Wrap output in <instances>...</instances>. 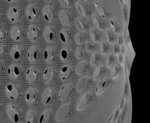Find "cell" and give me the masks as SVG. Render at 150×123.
<instances>
[{
	"label": "cell",
	"instance_id": "obj_1",
	"mask_svg": "<svg viewBox=\"0 0 150 123\" xmlns=\"http://www.w3.org/2000/svg\"><path fill=\"white\" fill-rule=\"evenodd\" d=\"M6 111L10 119L14 123H20L22 121V112L15 105L9 104L6 106Z\"/></svg>",
	"mask_w": 150,
	"mask_h": 123
},
{
	"label": "cell",
	"instance_id": "obj_2",
	"mask_svg": "<svg viewBox=\"0 0 150 123\" xmlns=\"http://www.w3.org/2000/svg\"><path fill=\"white\" fill-rule=\"evenodd\" d=\"M72 111V106L70 104L63 105L57 111L55 119L57 122H62L66 119L70 115Z\"/></svg>",
	"mask_w": 150,
	"mask_h": 123
},
{
	"label": "cell",
	"instance_id": "obj_3",
	"mask_svg": "<svg viewBox=\"0 0 150 123\" xmlns=\"http://www.w3.org/2000/svg\"><path fill=\"white\" fill-rule=\"evenodd\" d=\"M5 94L6 96L12 100H16L21 95L20 88L14 84H8L5 87Z\"/></svg>",
	"mask_w": 150,
	"mask_h": 123
},
{
	"label": "cell",
	"instance_id": "obj_4",
	"mask_svg": "<svg viewBox=\"0 0 150 123\" xmlns=\"http://www.w3.org/2000/svg\"><path fill=\"white\" fill-rule=\"evenodd\" d=\"M94 95L91 92L84 93L78 100L76 105V109L78 111H81L87 106H88L93 101Z\"/></svg>",
	"mask_w": 150,
	"mask_h": 123
},
{
	"label": "cell",
	"instance_id": "obj_5",
	"mask_svg": "<svg viewBox=\"0 0 150 123\" xmlns=\"http://www.w3.org/2000/svg\"><path fill=\"white\" fill-rule=\"evenodd\" d=\"M74 92V87L73 85L67 84L64 85L59 90V97L60 100L64 101L67 100L72 95Z\"/></svg>",
	"mask_w": 150,
	"mask_h": 123
},
{
	"label": "cell",
	"instance_id": "obj_6",
	"mask_svg": "<svg viewBox=\"0 0 150 123\" xmlns=\"http://www.w3.org/2000/svg\"><path fill=\"white\" fill-rule=\"evenodd\" d=\"M56 93L52 88H47L45 90L42 95V101L44 105H49L52 104L55 98Z\"/></svg>",
	"mask_w": 150,
	"mask_h": 123
},
{
	"label": "cell",
	"instance_id": "obj_7",
	"mask_svg": "<svg viewBox=\"0 0 150 123\" xmlns=\"http://www.w3.org/2000/svg\"><path fill=\"white\" fill-rule=\"evenodd\" d=\"M7 73L10 78L17 79L21 76L22 70L19 65L16 64H12L9 66L7 70Z\"/></svg>",
	"mask_w": 150,
	"mask_h": 123
},
{
	"label": "cell",
	"instance_id": "obj_8",
	"mask_svg": "<svg viewBox=\"0 0 150 123\" xmlns=\"http://www.w3.org/2000/svg\"><path fill=\"white\" fill-rule=\"evenodd\" d=\"M26 77L30 83H35L39 79L40 72L35 67H30L26 71Z\"/></svg>",
	"mask_w": 150,
	"mask_h": 123
},
{
	"label": "cell",
	"instance_id": "obj_9",
	"mask_svg": "<svg viewBox=\"0 0 150 123\" xmlns=\"http://www.w3.org/2000/svg\"><path fill=\"white\" fill-rule=\"evenodd\" d=\"M21 17V12L20 10L15 7H11L7 12V18L9 21L12 22H17Z\"/></svg>",
	"mask_w": 150,
	"mask_h": 123
},
{
	"label": "cell",
	"instance_id": "obj_10",
	"mask_svg": "<svg viewBox=\"0 0 150 123\" xmlns=\"http://www.w3.org/2000/svg\"><path fill=\"white\" fill-rule=\"evenodd\" d=\"M38 93L33 88H29L25 94V100L26 102L29 105L34 104L38 100Z\"/></svg>",
	"mask_w": 150,
	"mask_h": 123
},
{
	"label": "cell",
	"instance_id": "obj_11",
	"mask_svg": "<svg viewBox=\"0 0 150 123\" xmlns=\"http://www.w3.org/2000/svg\"><path fill=\"white\" fill-rule=\"evenodd\" d=\"M43 15L45 19L49 22H53L55 19L56 12L54 9L51 6H45L43 10Z\"/></svg>",
	"mask_w": 150,
	"mask_h": 123
},
{
	"label": "cell",
	"instance_id": "obj_12",
	"mask_svg": "<svg viewBox=\"0 0 150 123\" xmlns=\"http://www.w3.org/2000/svg\"><path fill=\"white\" fill-rule=\"evenodd\" d=\"M92 80L88 76L83 77L80 79L77 84V90L79 92H81L87 88H88L91 84Z\"/></svg>",
	"mask_w": 150,
	"mask_h": 123
},
{
	"label": "cell",
	"instance_id": "obj_13",
	"mask_svg": "<svg viewBox=\"0 0 150 123\" xmlns=\"http://www.w3.org/2000/svg\"><path fill=\"white\" fill-rule=\"evenodd\" d=\"M56 71L50 67L47 68L43 73V79L47 84H51L56 78Z\"/></svg>",
	"mask_w": 150,
	"mask_h": 123
},
{
	"label": "cell",
	"instance_id": "obj_14",
	"mask_svg": "<svg viewBox=\"0 0 150 123\" xmlns=\"http://www.w3.org/2000/svg\"><path fill=\"white\" fill-rule=\"evenodd\" d=\"M44 59L45 61L48 63H52L54 62L56 59V50L52 47H47L44 52L43 54Z\"/></svg>",
	"mask_w": 150,
	"mask_h": 123
},
{
	"label": "cell",
	"instance_id": "obj_15",
	"mask_svg": "<svg viewBox=\"0 0 150 123\" xmlns=\"http://www.w3.org/2000/svg\"><path fill=\"white\" fill-rule=\"evenodd\" d=\"M26 15L29 20H34L39 16V10L36 6L30 5L26 9Z\"/></svg>",
	"mask_w": 150,
	"mask_h": 123
},
{
	"label": "cell",
	"instance_id": "obj_16",
	"mask_svg": "<svg viewBox=\"0 0 150 123\" xmlns=\"http://www.w3.org/2000/svg\"><path fill=\"white\" fill-rule=\"evenodd\" d=\"M40 56V52L39 49L35 46H31L28 51V57L31 62L38 61Z\"/></svg>",
	"mask_w": 150,
	"mask_h": 123
},
{
	"label": "cell",
	"instance_id": "obj_17",
	"mask_svg": "<svg viewBox=\"0 0 150 123\" xmlns=\"http://www.w3.org/2000/svg\"><path fill=\"white\" fill-rule=\"evenodd\" d=\"M73 74V69L69 66H63L60 71V77L62 80L66 81L70 79Z\"/></svg>",
	"mask_w": 150,
	"mask_h": 123
},
{
	"label": "cell",
	"instance_id": "obj_18",
	"mask_svg": "<svg viewBox=\"0 0 150 123\" xmlns=\"http://www.w3.org/2000/svg\"><path fill=\"white\" fill-rule=\"evenodd\" d=\"M28 36L29 39L32 41H36L40 37V32L39 29L35 26H30L28 30Z\"/></svg>",
	"mask_w": 150,
	"mask_h": 123
},
{
	"label": "cell",
	"instance_id": "obj_19",
	"mask_svg": "<svg viewBox=\"0 0 150 123\" xmlns=\"http://www.w3.org/2000/svg\"><path fill=\"white\" fill-rule=\"evenodd\" d=\"M23 54V49L19 45L13 46L11 50V56L15 60H18L22 58Z\"/></svg>",
	"mask_w": 150,
	"mask_h": 123
},
{
	"label": "cell",
	"instance_id": "obj_20",
	"mask_svg": "<svg viewBox=\"0 0 150 123\" xmlns=\"http://www.w3.org/2000/svg\"><path fill=\"white\" fill-rule=\"evenodd\" d=\"M111 84V80L105 78L101 80L97 85L96 88V93L97 94L103 93Z\"/></svg>",
	"mask_w": 150,
	"mask_h": 123
},
{
	"label": "cell",
	"instance_id": "obj_21",
	"mask_svg": "<svg viewBox=\"0 0 150 123\" xmlns=\"http://www.w3.org/2000/svg\"><path fill=\"white\" fill-rule=\"evenodd\" d=\"M95 7L100 13V15L104 18H107L110 16V13L106 7L100 1H95Z\"/></svg>",
	"mask_w": 150,
	"mask_h": 123
},
{
	"label": "cell",
	"instance_id": "obj_22",
	"mask_svg": "<svg viewBox=\"0 0 150 123\" xmlns=\"http://www.w3.org/2000/svg\"><path fill=\"white\" fill-rule=\"evenodd\" d=\"M10 35L13 40L15 41H19L22 40L23 37V30L20 27L15 26L11 30Z\"/></svg>",
	"mask_w": 150,
	"mask_h": 123
},
{
	"label": "cell",
	"instance_id": "obj_23",
	"mask_svg": "<svg viewBox=\"0 0 150 123\" xmlns=\"http://www.w3.org/2000/svg\"><path fill=\"white\" fill-rule=\"evenodd\" d=\"M59 18L61 22L64 25H70L72 23V18L70 13L64 10L59 13Z\"/></svg>",
	"mask_w": 150,
	"mask_h": 123
},
{
	"label": "cell",
	"instance_id": "obj_24",
	"mask_svg": "<svg viewBox=\"0 0 150 123\" xmlns=\"http://www.w3.org/2000/svg\"><path fill=\"white\" fill-rule=\"evenodd\" d=\"M44 37L47 42H53L56 37L55 29L51 26H47L44 30Z\"/></svg>",
	"mask_w": 150,
	"mask_h": 123
},
{
	"label": "cell",
	"instance_id": "obj_25",
	"mask_svg": "<svg viewBox=\"0 0 150 123\" xmlns=\"http://www.w3.org/2000/svg\"><path fill=\"white\" fill-rule=\"evenodd\" d=\"M76 8L79 13L84 17H87L90 15V8L84 4L80 1L76 3Z\"/></svg>",
	"mask_w": 150,
	"mask_h": 123
},
{
	"label": "cell",
	"instance_id": "obj_26",
	"mask_svg": "<svg viewBox=\"0 0 150 123\" xmlns=\"http://www.w3.org/2000/svg\"><path fill=\"white\" fill-rule=\"evenodd\" d=\"M88 69V64L85 61L79 62L76 66V72L79 75L84 74Z\"/></svg>",
	"mask_w": 150,
	"mask_h": 123
},
{
	"label": "cell",
	"instance_id": "obj_27",
	"mask_svg": "<svg viewBox=\"0 0 150 123\" xmlns=\"http://www.w3.org/2000/svg\"><path fill=\"white\" fill-rule=\"evenodd\" d=\"M59 36L60 38V40L65 43H69L71 40L72 37L71 33L70 31L67 29H63L60 32Z\"/></svg>",
	"mask_w": 150,
	"mask_h": 123
},
{
	"label": "cell",
	"instance_id": "obj_28",
	"mask_svg": "<svg viewBox=\"0 0 150 123\" xmlns=\"http://www.w3.org/2000/svg\"><path fill=\"white\" fill-rule=\"evenodd\" d=\"M26 123H38V117L36 112L33 110H29L26 114Z\"/></svg>",
	"mask_w": 150,
	"mask_h": 123
},
{
	"label": "cell",
	"instance_id": "obj_29",
	"mask_svg": "<svg viewBox=\"0 0 150 123\" xmlns=\"http://www.w3.org/2000/svg\"><path fill=\"white\" fill-rule=\"evenodd\" d=\"M52 116V112L47 110L45 111L41 115L39 123H49Z\"/></svg>",
	"mask_w": 150,
	"mask_h": 123
},
{
	"label": "cell",
	"instance_id": "obj_30",
	"mask_svg": "<svg viewBox=\"0 0 150 123\" xmlns=\"http://www.w3.org/2000/svg\"><path fill=\"white\" fill-rule=\"evenodd\" d=\"M75 23L77 29L80 31H86L88 28V25L86 21L82 18H77L76 20Z\"/></svg>",
	"mask_w": 150,
	"mask_h": 123
},
{
	"label": "cell",
	"instance_id": "obj_31",
	"mask_svg": "<svg viewBox=\"0 0 150 123\" xmlns=\"http://www.w3.org/2000/svg\"><path fill=\"white\" fill-rule=\"evenodd\" d=\"M60 57L64 61L70 60L72 57V51L69 48H63L60 52Z\"/></svg>",
	"mask_w": 150,
	"mask_h": 123
},
{
	"label": "cell",
	"instance_id": "obj_32",
	"mask_svg": "<svg viewBox=\"0 0 150 123\" xmlns=\"http://www.w3.org/2000/svg\"><path fill=\"white\" fill-rule=\"evenodd\" d=\"M105 67L103 66H98L93 73V78L94 80H98L105 73Z\"/></svg>",
	"mask_w": 150,
	"mask_h": 123
},
{
	"label": "cell",
	"instance_id": "obj_33",
	"mask_svg": "<svg viewBox=\"0 0 150 123\" xmlns=\"http://www.w3.org/2000/svg\"><path fill=\"white\" fill-rule=\"evenodd\" d=\"M93 21L96 26L100 30H102L104 28L105 24L103 22V20L97 15H94L93 16Z\"/></svg>",
	"mask_w": 150,
	"mask_h": 123
},
{
	"label": "cell",
	"instance_id": "obj_34",
	"mask_svg": "<svg viewBox=\"0 0 150 123\" xmlns=\"http://www.w3.org/2000/svg\"><path fill=\"white\" fill-rule=\"evenodd\" d=\"M91 38L93 42H97L100 39V35L98 31L94 29H92L90 31Z\"/></svg>",
	"mask_w": 150,
	"mask_h": 123
},
{
	"label": "cell",
	"instance_id": "obj_35",
	"mask_svg": "<svg viewBox=\"0 0 150 123\" xmlns=\"http://www.w3.org/2000/svg\"><path fill=\"white\" fill-rule=\"evenodd\" d=\"M121 67L120 65H118V64L115 65L111 70V77L112 78H115L120 74V73L121 72Z\"/></svg>",
	"mask_w": 150,
	"mask_h": 123
},
{
	"label": "cell",
	"instance_id": "obj_36",
	"mask_svg": "<svg viewBox=\"0 0 150 123\" xmlns=\"http://www.w3.org/2000/svg\"><path fill=\"white\" fill-rule=\"evenodd\" d=\"M110 25L112 30L115 33H118L120 32V26L118 23L114 19H111L110 20Z\"/></svg>",
	"mask_w": 150,
	"mask_h": 123
},
{
	"label": "cell",
	"instance_id": "obj_37",
	"mask_svg": "<svg viewBox=\"0 0 150 123\" xmlns=\"http://www.w3.org/2000/svg\"><path fill=\"white\" fill-rule=\"evenodd\" d=\"M100 60V56L98 53H93L91 56V57H90V64L93 66H94L96 65L98 62Z\"/></svg>",
	"mask_w": 150,
	"mask_h": 123
},
{
	"label": "cell",
	"instance_id": "obj_38",
	"mask_svg": "<svg viewBox=\"0 0 150 123\" xmlns=\"http://www.w3.org/2000/svg\"><path fill=\"white\" fill-rule=\"evenodd\" d=\"M100 52L102 54H105L108 50V46L105 42H101L100 45Z\"/></svg>",
	"mask_w": 150,
	"mask_h": 123
},
{
	"label": "cell",
	"instance_id": "obj_39",
	"mask_svg": "<svg viewBox=\"0 0 150 123\" xmlns=\"http://www.w3.org/2000/svg\"><path fill=\"white\" fill-rule=\"evenodd\" d=\"M105 35H106V38L108 42L110 43H112L114 42V36L113 33L109 30H107L105 32Z\"/></svg>",
	"mask_w": 150,
	"mask_h": 123
},
{
	"label": "cell",
	"instance_id": "obj_40",
	"mask_svg": "<svg viewBox=\"0 0 150 123\" xmlns=\"http://www.w3.org/2000/svg\"><path fill=\"white\" fill-rule=\"evenodd\" d=\"M114 61H115V58L112 54L108 55L106 58V66L108 67H111L112 65V64L114 63Z\"/></svg>",
	"mask_w": 150,
	"mask_h": 123
},
{
	"label": "cell",
	"instance_id": "obj_41",
	"mask_svg": "<svg viewBox=\"0 0 150 123\" xmlns=\"http://www.w3.org/2000/svg\"><path fill=\"white\" fill-rule=\"evenodd\" d=\"M75 40L76 42V43L79 45H81L83 44L84 41H85V37L82 34H77L75 36Z\"/></svg>",
	"mask_w": 150,
	"mask_h": 123
},
{
	"label": "cell",
	"instance_id": "obj_42",
	"mask_svg": "<svg viewBox=\"0 0 150 123\" xmlns=\"http://www.w3.org/2000/svg\"><path fill=\"white\" fill-rule=\"evenodd\" d=\"M122 11H123V13H124V20L125 22H127L128 19V11L127 5L125 2H124L123 5H122Z\"/></svg>",
	"mask_w": 150,
	"mask_h": 123
},
{
	"label": "cell",
	"instance_id": "obj_43",
	"mask_svg": "<svg viewBox=\"0 0 150 123\" xmlns=\"http://www.w3.org/2000/svg\"><path fill=\"white\" fill-rule=\"evenodd\" d=\"M127 108H128V105L126 103L123 108V110L122 113L121 114V121L120 123H124L126 118V115H127Z\"/></svg>",
	"mask_w": 150,
	"mask_h": 123
},
{
	"label": "cell",
	"instance_id": "obj_44",
	"mask_svg": "<svg viewBox=\"0 0 150 123\" xmlns=\"http://www.w3.org/2000/svg\"><path fill=\"white\" fill-rule=\"evenodd\" d=\"M75 54L76 56L78 58V59H81L82 57H83L85 55V52L84 50L81 49V48H77L75 52Z\"/></svg>",
	"mask_w": 150,
	"mask_h": 123
},
{
	"label": "cell",
	"instance_id": "obj_45",
	"mask_svg": "<svg viewBox=\"0 0 150 123\" xmlns=\"http://www.w3.org/2000/svg\"><path fill=\"white\" fill-rule=\"evenodd\" d=\"M119 105H120V102H118L117 106V108L115 109V112L114 113V115H113V123H115L117 121V119L119 117V114H120V107H119Z\"/></svg>",
	"mask_w": 150,
	"mask_h": 123
},
{
	"label": "cell",
	"instance_id": "obj_46",
	"mask_svg": "<svg viewBox=\"0 0 150 123\" xmlns=\"http://www.w3.org/2000/svg\"><path fill=\"white\" fill-rule=\"evenodd\" d=\"M62 5L66 7H69L72 4V0H59Z\"/></svg>",
	"mask_w": 150,
	"mask_h": 123
},
{
	"label": "cell",
	"instance_id": "obj_47",
	"mask_svg": "<svg viewBox=\"0 0 150 123\" xmlns=\"http://www.w3.org/2000/svg\"><path fill=\"white\" fill-rule=\"evenodd\" d=\"M86 49L88 52H91L94 49V45L93 44L90 42H87L86 45Z\"/></svg>",
	"mask_w": 150,
	"mask_h": 123
},
{
	"label": "cell",
	"instance_id": "obj_48",
	"mask_svg": "<svg viewBox=\"0 0 150 123\" xmlns=\"http://www.w3.org/2000/svg\"><path fill=\"white\" fill-rule=\"evenodd\" d=\"M120 50H121V49H120V45L117 43L114 44V54H116V55H118L120 53Z\"/></svg>",
	"mask_w": 150,
	"mask_h": 123
},
{
	"label": "cell",
	"instance_id": "obj_49",
	"mask_svg": "<svg viewBox=\"0 0 150 123\" xmlns=\"http://www.w3.org/2000/svg\"><path fill=\"white\" fill-rule=\"evenodd\" d=\"M128 93V83L127 82H125V86H124V92L122 93L124 97H127Z\"/></svg>",
	"mask_w": 150,
	"mask_h": 123
},
{
	"label": "cell",
	"instance_id": "obj_50",
	"mask_svg": "<svg viewBox=\"0 0 150 123\" xmlns=\"http://www.w3.org/2000/svg\"><path fill=\"white\" fill-rule=\"evenodd\" d=\"M6 52V47L4 45L0 44V55L3 54Z\"/></svg>",
	"mask_w": 150,
	"mask_h": 123
},
{
	"label": "cell",
	"instance_id": "obj_51",
	"mask_svg": "<svg viewBox=\"0 0 150 123\" xmlns=\"http://www.w3.org/2000/svg\"><path fill=\"white\" fill-rule=\"evenodd\" d=\"M5 36H6V33L5 31L0 29V40H4L5 37Z\"/></svg>",
	"mask_w": 150,
	"mask_h": 123
},
{
	"label": "cell",
	"instance_id": "obj_52",
	"mask_svg": "<svg viewBox=\"0 0 150 123\" xmlns=\"http://www.w3.org/2000/svg\"><path fill=\"white\" fill-rule=\"evenodd\" d=\"M118 59H119V62L121 64H123L124 63V58L122 54H120L118 55Z\"/></svg>",
	"mask_w": 150,
	"mask_h": 123
},
{
	"label": "cell",
	"instance_id": "obj_53",
	"mask_svg": "<svg viewBox=\"0 0 150 123\" xmlns=\"http://www.w3.org/2000/svg\"><path fill=\"white\" fill-rule=\"evenodd\" d=\"M123 42H124V39L122 35H120L118 39V45H122L123 44Z\"/></svg>",
	"mask_w": 150,
	"mask_h": 123
},
{
	"label": "cell",
	"instance_id": "obj_54",
	"mask_svg": "<svg viewBox=\"0 0 150 123\" xmlns=\"http://www.w3.org/2000/svg\"><path fill=\"white\" fill-rule=\"evenodd\" d=\"M113 115H114V113H113L112 114H111V115L110 116V117L109 118V119H108V121H107V122H106V123H110V122H111V121L112 119L113 118Z\"/></svg>",
	"mask_w": 150,
	"mask_h": 123
},
{
	"label": "cell",
	"instance_id": "obj_55",
	"mask_svg": "<svg viewBox=\"0 0 150 123\" xmlns=\"http://www.w3.org/2000/svg\"><path fill=\"white\" fill-rule=\"evenodd\" d=\"M6 2H8V3H13L14 2H15L16 0H5Z\"/></svg>",
	"mask_w": 150,
	"mask_h": 123
},
{
	"label": "cell",
	"instance_id": "obj_56",
	"mask_svg": "<svg viewBox=\"0 0 150 123\" xmlns=\"http://www.w3.org/2000/svg\"><path fill=\"white\" fill-rule=\"evenodd\" d=\"M3 68V64H2V62L0 60V71Z\"/></svg>",
	"mask_w": 150,
	"mask_h": 123
},
{
	"label": "cell",
	"instance_id": "obj_57",
	"mask_svg": "<svg viewBox=\"0 0 150 123\" xmlns=\"http://www.w3.org/2000/svg\"><path fill=\"white\" fill-rule=\"evenodd\" d=\"M124 51H125V47H124V46H122V49H121V52H122V54H124Z\"/></svg>",
	"mask_w": 150,
	"mask_h": 123
},
{
	"label": "cell",
	"instance_id": "obj_58",
	"mask_svg": "<svg viewBox=\"0 0 150 123\" xmlns=\"http://www.w3.org/2000/svg\"><path fill=\"white\" fill-rule=\"evenodd\" d=\"M118 121H117V123H120V121H121V114L120 115V116L118 117Z\"/></svg>",
	"mask_w": 150,
	"mask_h": 123
},
{
	"label": "cell",
	"instance_id": "obj_59",
	"mask_svg": "<svg viewBox=\"0 0 150 123\" xmlns=\"http://www.w3.org/2000/svg\"><path fill=\"white\" fill-rule=\"evenodd\" d=\"M120 3H121V6L123 5V4H124V0H120Z\"/></svg>",
	"mask_w": 150,
	"mask_h": 123
},
{
	"label": "cell",
	"instance_id": "obj_60",
	"mask_svg": "<svg viewBox=\"0 0 150 123\" xmlns=\"http://www.w3.org/2000/svg\"><path fill=\"white\" fill-rule=\"evenodd\" d=\"M1 19H2V18H1V15H0V23H1Z\"/></svg>",
	"mask_w": 150,
	"mask_h": 123
},
{
	"label": "cell",
	"instance_id": "obj_61",
	"mask_svg": "<svg viewBox=\"0 0 150 123\" xmlns=\"http://www.w3.org/2000/svg\"><path fill=\"white\" fill-rule=\"evenodd\" d=\"M45 1H47V2H50V1H52V0H45Z\"/></svg>",
	"mask_w": 150,
	"mask_h": 123
},
{
	"label": "cell",
	"instance_id": "obj_62",
	"mask_svg": "<svg viewBox=\"0 0 150 123\" xmlns=\"http://www.w3.org/2000/svg\"><path fill=\"white\" fill-rule=\"evenodd\" d=\"M85 1H90V0H85Z\"/></svg>",
	"mask_w": 150,
	"mask_h": 123
},
{
	"label": "cell",
	"instance_id": "obj_63",
	"mask_svg": "<svg viewBox=\"0 0 150 123\" xmlns=\"http://www.w3.org/2000/svg\"><path fill=\"white\" fill-rule=\"evenodd\" d=\"M124 1H125V0H124Z\"/></svg>",
	"mask_w": 150,
	"mask_h": 123
}]
</instances>
